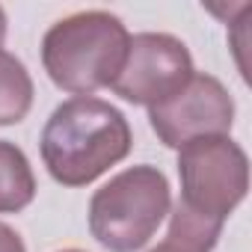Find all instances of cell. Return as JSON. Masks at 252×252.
Segmentation results:
<instances>
[{"mask_svg":"<svg viewBox=\"0 0 252 252\" xmlns=\"http://www.w3.org/2000/svg\"><path fill=\"white\" fill-rule=\"evenodd\" d=\"M131 143V125L122 110L101 98H71L45 125L42 160L54 181L83 187L128 158Z\"/></svg>","mask_w":252,"mask_h":252,"instance_id":"6da1fadb","label":"cell"},{"mask_svg":"<svg viewBox=\"0 0 252 252\" xmlns=\"http://www.w3.org/2000/svg\"><path fill=\"white\" fill-rule=\"evenodd\" d=\"M128 45L131 36L116 15L101 9L74 12L45 33L42 63L60 89L89 98L92 92L113 86Z\"/></svg>","mask_w":252,"mask_h":252,"instance_id":"7a4b0ae2","label":"cell"},{"mask_svg":"<svg viewBox=\"0 0 252 252\" xmlns=\"http://www.w3.org/2000/svg\"><path fill=\"white\" fill-rule=\"evenodd\" d=\"M169 181L155 166H131L89 202V231L110 252H134L152 240L169 214Z\"/></svg>","mask_w":252,"mask_h":252,"instance_id":"3957f363","label":"cell"},{"mask_svg":"<svg viewBox=\"0 0 252 252\" xmlns=\"http://www.w3.org/2000/svg\"><path fill=\"white\" fill-rule=\"evenodd\" d=\"M181 205L193 214L225 222L249 190V160L228 137H202L178 155Z\"/></svg>","mask_w":252,"mask_h":252,"instance_id":"277c9868","label":"cell"},{"mask_svg":"<svg viewBox=\"0 0 252 252\" xmlns=\"http://www.w3.org/2000/svg\"><path fill=\"white\" fill-rule=\"evenodd\" d=\"M149 122L163 146L181 149L202 137H225L234 122V101L217 77L193 71L175 95L149 107Z\"/></svg>","mask_w":252,"mask_h":252,"instance_id":"5b68a950","label":"cell"},{"mask_svg":"<svg viewBox=\"0 0 252 252\" xmlns=\"http://www.w3.org/2000/svg\"><path fill=\"white\" fill-rule=\"evenodd\" d=\"M193 77V57L187 45L169 33H140L131 39L113 92L131 104L155 107L175 95Z\"/></svg>","mask_w":252,"mask_h":252,"instance_id":"8992f818","label":"cell"},{"mask_svg":"<svg viewBox=\"0 0 252 252\" xmlns=\"http://www.w3.org/2000/svg\"><path fill=\"white\" fill-rule=\"evenodd\" d=\"M36 199V178L24 152L0 140V214L24 211Z\"/></svg>","mask_w":252,"mask_h":252,"instance_id":"52a82bcc","label":"cell"},{"mask_svg":"<svg viewBox=\"0 0 252 252\" xmlns=\"http://www.w3.org/2000/svg\"><path fill=\"white\" fill-rule=\"evenodd\" d=\"M220 231H222V222L205 220L178 202L169 222V234L152 252H211L217 246Z\"/></svg>","mask_w":252,"mask_h":252,"instance_id":"ba28073f","label":"cell"},{"mask_svg":"<svg viewBox=\"0 0 252 252\" xmlns=\"http://www.w3.org/2000/svg\"><path fill=\"white\" fill-rule=\"evenodd\" d=\"M33 107V80L24 63L0 51V125H18Z\"/></svg>","mask_w":252,"mask_h":252,"instance_id":"9c48e42d","label":"cell"},{"mask_svg":"<svg viewBox=\"0 0 252 252\" xmlns=\"http://www.w3.org/2000/svg\"><path fill=\"white\" fill-rule=\"evenodd\" d=\"M0 252H27L24 249V240L9 225H3V222H0Z\"/></svg>","mask_w":252,"mask_h":252,"instance_id":"30bf717a","label":"cell"},{"mask_svg":"<svg viewBox=\"0 0 252 252\" xmlns=\"http://www.w3.org/2000/svg\"><path fill=\"white\" fill-rule=\"evenodd\" d=\"M3 39H6V15L0 9V45H3Z\"/></svg>","mask_w":252,"mask_h":252,"instance_id":"8fae6325","label":"cell"},{"mask_svg":"<svg viewBox=\"0 0 252 252\" xmlns=\"http://www.w3.org/2000/svg\"><path fill=\"white\" fill-rule=\"evenodd\" d=\"M63 252H80V249H63Z\"/></svg>","mask_w":252,"mask_h":252,"instance_id":"7c38bea8","label":"cell"}]
</instances>
